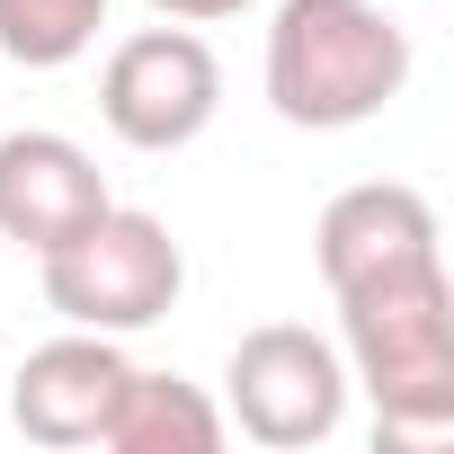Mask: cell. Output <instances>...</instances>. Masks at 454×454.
<instances>
[{
  "label": "cell",
  "instance_id": "9",
  "mask_svg": "<svg viewBox=\"0 0 454 454\" xmlns=\"http://www.w3.org/2000/svg\"><path fill=\"white\" fill-rule=\"evenodd\" d=\"M107 454H214L223 445V410L187 383V374H125L107 427H98Z\"/></svg>",
  "mask_w": 454,
  "mask_h": 454
},
{
  "label": "cell",
  "instance_id": "11",
  "mask_svg": "<svg viewBox=\"0 0 454 454\" xmlns=\"http://www.w3.org/2000/svg\"><path fill=\"white\" fill-rule=\"evenodd\" d=\"M160 19H178V27H205V19H241L250 0H152Z\"/></svg>",
  "mask_w": 454,
  "mask_h": 454
},
{
  "label": "cell",
  "instance_id": "3",
  "mask_svg": "<svg viewBox=\"0 0 454 454\" xmlns=\"http://www.w3.org/2000/svg\"><path fill=\"white\" fill-rule=\"evenodd\" d=\"M36 277H45V303H54L72 330L125 339V330H152V321L178 303L187 259H178V241H169L160 214L107 205L98 223H81L72 241H54V250L36 259Z\"/></svg>",
  "mask_w": 454,
  "mask_h": 454
},
{
  "label": "cell",
  "instance_id": "6",
  "mask_svg": "<svg viewBox=\"0 0 454 454\" xmlns=\"http://www.w3.org/2000/svg\"><path fill=\"white\" fill-rule=\"evenodd\" d=\"M312 259H321V286L330 294H365V286H392V277H427L445 268L436 250V205L401 178H365V187H339L312 223Z\"/></svg>",
  "mask_w": 454,
  "mask_h": 454
},
{
  "label": "cell",
  "instance_id": "1",
  "mask_svg": "<svg viewBox=\"0 0 454 454\" xmlns=\"http://www.w3.org/2000/svg\"><path fill=\"white\" fill-rule=\"evenodd\" d=\"M410 90V36L383 0H277L268 107L303 134H348Z\"/></svg>",
  "mask_w": 454,
  "mask_h": 454
},
{
  "label": "cell",
  "instance_id": "4",
  "mask_svg": "<svg viewBox=\"0 0 454 454\" xmlns=\"http://www.w3.org/2000/svg\"><path fill=\"white\" fill-rule=\"evenodd\" d=\"M223 392H232V419L250 445H277V454H303L321 436H339L348 419V365L330 339L294 330V321H268L232 348L223 365Z\"/></svg>",
  "mask_w": 454,
  "mask_h": 454
},
{
  "label": "cell",
  "instance_id": "2",
  "mask_svg": "<svg viewBox=\"0 0 454 454\" xmlns=\"http://www.w3.org/2000/svg\"><path fill=\"white\" fill-rule=\"evenodd\" d=\"M339 330H348V365H356L348 383L374 392L383 436L454 427V286H445V268L339 294Z\"/></svg>",
  "mask_w": 454,
  "mask_h": 454
},
{
  "label": "cell",
  "instance_id": "7",
  "mask_svg": "<svg viewBox=\"0 0 454 454\" xmlns=\"http://www.w3.org/2000/svg\"><path fill=\"white\" fill-rule=\"evenodd\" d=\"M116 196H107V169L72 143V134H0V241H19V250H54L72 241L81 223H98Z\"/></svg>",
  "mask_w": 454,
  "mask_h": 454
},
{
  "label": "cell",
  "instance_id": "10",
  "mask_svg": "<svg viewBox=\"0 0 454 454\" xmlns=\"http://www.w3.org/2000/svg\"><path fill=\"white\" fill-rule=\"evenodd\" d=\"M107 0H0V54L27 72H63L98 45Z\"/></svg>",
  "mask_w": 454,
  "mask_h": 454
},
{
  "label": "cell",
  "instance_id": "5",
  "mask_svg": "<svg viewBox=\"0 0 454 454\" xmlns=\"http://www.w3.org/2000/svg\"><path fill=\"white\" fill-rule=\"evenodd\" d=\"M214 107H223V63L187 27H143L98 72V116L134 152H187L214 125Z\"/></svg>",
  "mask_w": 454,
  "mask_h": 454
},
{
  "label": "cell",
  "instance_id": "8",
  "mask_svg": "<svg viewBox=\"0 0 454 454\" xmlns=\"http://www.w3.org/2000/svg\"><path fill=\"white\" fill-rule=\"evenodd\" d=\"M125 348L107 339V330H72V339H45L27 365H19V383H10V419H19V436L27 445H98V427H107V410H116V392H125Z\"/></svg>",
  "mask_w": 454,
  "mask_h": 454
}]
</instances>
